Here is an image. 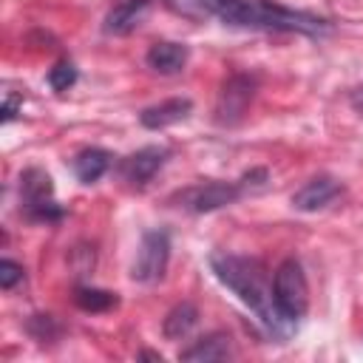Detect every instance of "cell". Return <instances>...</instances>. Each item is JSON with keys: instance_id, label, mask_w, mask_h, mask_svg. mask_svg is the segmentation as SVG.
<instances>
[{"instance_id": "obj_17", "label": "cell", "mask_w": 363, "mask_h": 363, "mask_svg": "<svg viewBox=\"0 0 363 363\" xmlns=\"http://www.w3.org/2000/svg\"><path fill=\"white\" fill-rule=\"evenodd\" d=\"M77 82V68H74V62H57L51 71H48V85L54 88V91H68L71 85Z\"/></svg>"}, {"instance_id": "obj_1", "label": "cell", "mask_w": 363, "mask_h": 363, "mask_svg": "<svg viewBox=\"0 0 363 363\" xmlns=\"http://www.w3.org/2000/svg\"><path fill=\"white\" fill-rule=\"evenodd\" d=\"M210 267H213L216 278L227 289H233L272 332H284V326H292L281 318V312L275 306L272 278L267 275V269L258 258H247V255H235V252H213Z\"/></svg>"}, {"instance_id": "obj_2", "label": "cell", "mask_w": 363, "mask_h": 363, "mask_svg": "<svg viewBox=\"0 0 363 363\" xmlns=\"http://www.w3.org/2000/svg\"><path fill=\"white\" fill-rule=\"evenodd\" d=\"M173 14L204 23L221 20L224 26L238 28H261L267 23V0H162Z\"/></svg>"}, {"instance_id": "obj_18", "label": "cell", "mask_w": 363, "mask_h": 363, "mask_svg": "<svg viewBox=\"0 0 363 363\" xmlns=\"http://www.w3.org/2000/svg\"><path fill=\"white\" fill-rule=\"evenodd\" d=\"M20 281H23V267H20L17 261H11V258H3V261H0V286L9 292V289H14Z\"/></svg>"}, {"instance_id": "obj_11", "label": "cell", "mask_w": 363, "mask_h": 363, "mask_svg": "<svg viewBox=\"0 0 363 363\" xmlns=\"http://www.w3.org/2000/svg\"><path fill=\"white\" fill-rule=\"evenodd\" d=\"M193 111V102L187 96H173V99H164L159 105H150L139 113V122L142 128L147 130H162L167 125H176L182 119H187V113Z\"/></svg>"}, {"instance_id": "obj_13", "label": "cell", "mask_w": 363, "mask_h": 363, "mask_svg": "<svg viewBox=\"0 0 363 363\" xmlns=\"http://www.w3.org/2000/svg\"><path fill=\"white\" fill-rule=\"evenodd\" d=\"M187 57H190L187 45H182V43H170V40H159V43H153V45L147 48L145 62H147L156 74L170 77V74H179V71L187 65Z\"/></svg>"}, {"instance_id": "obj_9", "label": "cell", "mask_w": 363, "mask_h": 363, "mask_svg": "<svg viewBox=\"0 0 363 363\" xmlns=\"http://www.w3.org/2000/svg\"><path fill=\"white\" fill-rule=\"evenodd\" d=\"M337 196H340V182L337 179H332V176H315L301 190H295L292 207L301 210V213H315V210H323Z\"/></svg>"}, {"instance_id": "obj_21", "label": "cell", "mask_w": 363, "mask_h": 363, "mask_svg": "<svg viewBox=\"0 0 363 363\" xmlns=\"http://www.w3.org/2000/svg\"><path fill=\"white\" fill-rule=\"evenodd\" d=\"M139 357H145V360H162V354H156V352H142Z\"/></svg>"}, {"instance_id": "obj_5", "label": "cell", "mask_w": 363, "mask_h": 363, "mask_svg": "<svg viewBox=\"0 0 363 363\" xmlns=\"http://www.w3.org/2000/svg\"><path fill=\"white\" fill-rule=\"evenodd\" d=\"M20 201L28 218L37 221H57L62 218V207L54 201V184L51 176L40 167H28L20 176Z\"/></svg>"}, {"instance_id": "obj_20", "label": "cell", "mask_w": 363, "mask_h": 363, "mask_svg": "<svg viewBox=\"0 0 363 363\" xmlns=\"http://www.w3.org/2000/svg\"><path fill=\"white\" fill-rule=\"evenodd\" d=\"M352 105H354L357 111H363V88H354V91H352Z\"/></svg>"}, {"instance_id": "obj_6", "label": "cell", "mask_w": 363, "mask_h": 363, "mask_svg": "<svg viewBox=\"0 0 363 363\" xmlns=\"http://www.w3.org/2000/svg\"><path fill=\"white\" fill-rule=\"evenodd\" d=\"M167 261H170V235L164 230H147L139 241L130 278L139 284H156L164 278Z\"/></svg>"}, {"instance_id": "obj_7", "label": "cell", "mask_w": 363, "mask_h": 363, "mask_svg": "<svg viewBox=\"0 0 363 363\" xmlns=\"http://www.w3.org/2000/svg\"><path fill=\"white\" fill-rule=\"evenodd\" d=\"M255 96V77L250 74H233L221 91H218V102H216V122L218 125H235L244 119L250 102Z\"/></svg>"}, {"instance_id": "obj_14", "label": "cell", "mask_w": 363, "mask_h": 363, "mask_svg": "<svg viewBox=\"0 0 363 363\" xmlns=\"http://www.w3.org/2000/svg\"><path fill=\"white\" fill-rule=\"evenodd\" d=\"M111 162H113V156L108 150H102V147H85V150H79L74 156L71 167H74V176L82 184H94V182H99L108 173Z\"/></svg>"}, {"instance_id": "obj_19", "label": "cell", "mask_w": 363, "mask_h": 363, "mask_svg": "<svg viewBox=\"0 0 363 363\" xmlns=\"http://www.w3.org/2000/svg\"><path fill=\"white\" fill-rule=\"evenodd\" d=\"M14 113H17V96L9 94V96H6V105H3V122H11Z\"/></svg>"}, {"instance_id": "obj_16", "label": "cell", "mask_w": 363, "mask_h": 363, "mask_svg": "<svg viewBox=\"0 0 363 363\" xmlns=\"http://www.w3.org/2000/svg\"><path fill=\"white\" fill-rule=\"evenodd\" d=\"M74 301L79 309L85 312H105L111 306H116V292H108V289H96V286H77L74 289Z\"/></svg>"}, {"instance_id": "obj_8", "label": "cell", "mask_w": 363, "mask_h": 363, "mask_svg": "<svg viewBox=\"0 0 363 363\" xmlns=\"http://www.w3.org/2000/svg\"><path fill=\"white\" fill-rule=\"evenodd\" d=\"M167 156H170L167 147H162V145H147V147H142V150H136V153H130V156H125V159L119 162V176H122V182H128L130 187H145V184L164 167Z\"/></svg>"}, {"instance_id": "obj_4", "label": "cell", "mask_w": 363, "mask_h": 363, "mask_svg": "<svg viewBox=\"0 0 363 363\" xmlns=\"http://www.w3.org/2000/svg\"><path fill=\"white\" fill-rule=\"evenodd\" d=\"M244 182H218V179H210V182H199V184H190L184 187L182 193H176V204L182 210H190V213H213V210H221L233 201H238L244 196Z\"/></svg>"}, {"instance_id": "obj_10", "label": "cell", "mask_w": 363, "mask_h": 363, "mask_svg": "<svg viewBox=\"0 0 363 363\" xmlns=\"http://www.w3.org/2000/svg\"><path fill=\"white\" fill-rule=\"evenodd\" d=\"M150 11V0H125L119 6H113L105 17V34H113V37H125L130 34L133 28L142 26V20L147 17Z\"/></svg>"}, {"instance_id": "obj_3", "label": "cell", "mask_w": 363, "mask_h": 363, "mask_svg": "<svg viewBox=\"0 0 363 363\" xmlns=\"http://www.w3.org/2000/svg\"><path fill=\"white\" fill-rule=\"evenodd\" d=\"M272 292H275V306L286 323H298L306 309H309V286L303 267L295 258H284L272 275Z\"/></svg>"}, {"instance_id": "obj_15", "label": "cell", "mask_w": 363, "mask_h": 363, "mask_svg": "<svg viewBox=\"0 0 363 363\" xmlns=\"http://www.w3.org/2000/svg\"><path fill=\"white\" fill-rule=\"evenodd\" d=\"M196 320H199V309L190 301H182L179 306H173L167 312V318L162 323V332H164L167 340H179V337H187L190 335V329L196 326Z\"/></svg>"}, {"instance_id": "obj_12", "label": "cell", "mask_w": 363, "mask_h": 363, "mask_svg": "<svg viewBox=\"0 0 363 363\" xmlns=\"http://www.w3.org/2000/svg\"><path fill=\"white\" fill-rule=\"evenodd\" d=\"M233 354H235L233 337L224 335V332H213V335L196 340L193 346L182 349L179 352V360H184V363H210V360H227Z\"/></svg>"}]
</instances>
